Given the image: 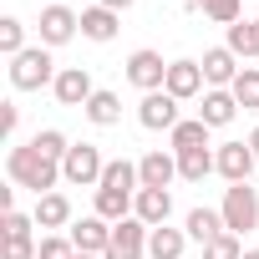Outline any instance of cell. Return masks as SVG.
Listing matches in <instances>:
<instances>
[{"mask_svg":"<svg viewBox=\"0 0 259 259\" xmlns=\"http://www.w3.org/2000/svg\"><path fill=\"white\" fill-rule=\"evenodd\" d=\"M6 173H11L16 188H31L36 198H41V193H56V183H61V163H51V158H46L41 148H31V143H21V148L6 153Z\"/></svg>","mask_w":259,"mask_h":259,"instance_id":"obj_1","label":"cell"},{"mask_svg":"<svg viewBox=\"0 0 259 259\" xmlns=\"http://www.w3.org/2000/svg\"><path fill=\"white\" fill-rule=\"evenodd\" d=\"M56 61H51V46H26L16 61H11V87L16 92H41V87H56Z\"/></svg>","mask_w":259,"mask_h":259,"instance_id":"obj_2","label":"cell"},{"mask_svg":"<svg viewBox=\"0 0 259 259\" xmlns=\"http://www.w3.org/2000/svg\"><path fill=\"white\" fill-rule=\"evenodd\" d=\"M102 173H107V158L97 143H71V153L61 158V183L71 188H102Z\"/></svg>","mask_w":259,"mask_h":259,"instance_id":"obj_3","label":"cell"},{"mask_svg":"<svg viewBox=\"0 0 259 259\" xmlns=\"http://www.w3.org/2000/svg\"><path fill=\"white\" fill-rule=\"evenodd\" d=\"M219 213H224V229H229V234H249V229H259V188H249V183H229Z\"/></svg>","mask_w":259,"mask_h":259,"instance_id":"obj_4","label":"cell"},{"mask_svg":"<svg viewBox=\"0 0 259 259\" xmlns=\"http://www.w3.org/2000/svg\"><path fill=\"white\" fill-rule=\"evenodd\" d=\"M168 66H173V61H163L158 51H148V46H143V51H133V56H127V81H133L143 97H148V92H163Z\"/></svg>","mask_w":259,"mask_h":259,"instance_id":"obj_5","label":"cell"},{"mask_svg":"<svg viewBox=\"0 0 259 259\" xmlns=\"http://www.w3.org/2000/svg\"><path fill=\"white\" fill-rule=\"evenodd\" d=\"M36 31H41V46H66L76 31H81V16L71 11V6H61V0H56V6H46L41 11V21H36Z\"/></svg>","mask_w":259,"mask_h":259,"instance_id":"obj_6","label":"cell"},{"mask_svg":"<svg viewBox=\"0 0 259 259\" xmlns=\"http://www.w3.org/2000/svg\"><path fill=\"white\" fill-rule=\"evenodd\" d=\"M148 224L133 213V219H122V224H112V249L102 254V259H143L148 254Z\"/></svg>","mask_w":259,"mask_h":259,"instance_id":"obj_7","label":"cell"},{"mask_svg":"<svg viewBox=\"0 0 259 259\" xmlns=\"http://www.w3.org/2000/svg\"><path fill=\"white\" fill-rule=\"evenodd\" d=\"M213 163H219V178L224 183H249V173L259 168V158H254L249 143H219L213 148Z\"/></svg>","mask_w":259,"mask_h":259,"instance_id":"obj_8","label":"cell"},{"mask_svg":"<svg viewBox=\"0 0 259 259\" xmlns=\"http://www.w3.org/2000/svg\"><path fill=\"white\" fill-rule=\"evenodd\" d=\"M138 122L148 127V133H173V127L183 122V117H178V97H168V92H148V97L138 102Z\"/></svg>","mask_w":259,"mask_h":259,"instance_id":"obj_9","label":"cell"},{"mask_svg":"<svg viewBox=\"0 0 259 259\" xmlns=\"http://www.w3.org/2000/svg\"><path fill=\"white\" fill-rule=\"evenodd\" d=\"M66 239L76 244V254H107V249H112V224H107L102 213H87V219H76V224L66 229Z\"/></svg>","mask_w":259,"mask_h":259,"instance_id":"obj_10","label":"cell"},{"mask_svg":"<svg viewBox=\"0 0 259 259\" xmlns=\"http://www.w3.org/2000/svg\"><path fill=\"white\" fill-rule=\"evenodd\" d=\"M163 92H168V97H178V102H193V97H203V92H208V81H203V66H198V61H173V66H168V81H163Z\"/></svg>","mask_w":259,"mask_h":259,"instance_id":"obj_11","label":"cell"},{"mask_svg":"<svg viewBox=\"0 0 259 259\" xmlns=\"http://www.w3.org/2000/svg\"><path fill=\"white\" fill-rule=\"evenodd\" d=\"M56 102L61 107H87L92 97H97V87H92V71L87 66H61V76H56Z\"/></svg>","mask_w":259,"mask_h":259,"instance_id":"obj_12","label":"cell"},{"mask_svg":"<svg viewBox=\"0 0 259 259\" xmlns=\"http://www.w3.org/2000/svg\"><path fill=\"white\" fill-rule=\"evenodd\" d=\"M36 229H46V234H61V229H71L76 219H71V198L66 193H41L36 198Z\"/></svg>","mask_w":259,"mask_h":259,"instance_id":"obj_13","label":"cell"},{"mask_svg":"<svg viewBox=\"0 0 259 259\" xmlns=\"http://www.w3.org/2000/svg\"><path fill=\"white\" fill-rule=\"evenodd\" d=\"M133 213H138L148 229H163V224L173 219V193H168V188H138V203H133Z\"/></svg>","mask_w":259,"mask_h":259,"instance_id":"obj_14","label":"cell"},{"mask_svg":"<svg viewBox=\"0 0 259 259\" xmlns=\"http://www.w3.org/2000/svg\"><path fill=\"white\" fill-rule=\"evenodd\" d=\"M198 66H203V81H208V87H234V76L244 71V66H239V56H234L229 46L203 51V61H198Z\"/></svg>","mask_w":259,"mask_h":259,"instance_id":"obj_15","label":"cell"},{"mask_svg":"<svg viewBox=\"0 0 259 259\" xmlns=\"http://www.w3.org/2000/svg\"><path fill=\"white\" fill-rule=\"evenodd\" d=\"M198 117H203L208 127H229V122L239 117V102H234V92H229V87H208V92H203V107H198Z\"/></svg>","mask_w":259,"mask_h":259,"instance_id":"obj_16","label":"cell"},{"mask_svg":"<svg viewBox=\"0 0 259 259\" xmlns=\"http://www.w3.org/2000/svg\"><path fill=\"white\" fill-rule=\"evenodd\" d=\"M138 178H143V188H168L173 178H178V153H148L143 163H138Z\"/></svg>","mask_w":259,"mask_h":259,"instance_id":"obj_17","label":"cell"},{"mask_svg":"<svg viewBox=\"0 0 259 259\" xmlns=\"http://www.w3.org/2000/svg\"><path fill=\"white\" fill-rule=\"evenodd\" d=\"M117 26H122V16H117V11H107V6H87V11H81V36H87V41H97V46H102V41H112V36H117Z\"/></svg>","mask_w":259,"mask_h":259,"instance_id":"obj_18","label":"cell"},{"mask_svg":"<svg viewBox=\"0 0 259 259\" xmlns=\"http://www.w3.org/2000/svg\"><path fill=\"white\" fill-rule=\"evenodd\" d=\"M183 229H188V239H198V244H213L219 234H229V229H224V213H219V208H203V203L188 208Z\"/></svg>","mask_w":259,"mask_h":259,"instance_id":"obj_19","label":"cell"},{"mask_svg":"<svg viewBox=\"0 0 259 259\" xmlns=\"http://www.w3.org/2000/svg\"><path fill=\"white\" fill-rule=\"evenodd\" d=\"M183 249H188V229L163 224V229L148 234V259H183Z\"/></svg>","mask_w":259,"mask_h":259,"instance_id":"obj_20","label":"cell"},{"mask_svg":"<svg viewBox=\"0 0 259 259\" xmlns=\"http://www.w3.org/2000/svg\"><path fill=\"white\" fill-rule=\"evenodd\" d=\"M208 173H219L213 148H188V153H178V178H183V183H203Z\"/></svg>","mask_w":259,"mask_h":259,"instance_id":"obj_21","label":"cell"},{"mask_svg":"<svg viewBox=\"0 0 259 259\" xmlns=\"http://www.w3.org/2000/svg\"><path fill=\"white\" fill-rule=\"evenodd\" d=\"M133 203H138V193H117V188H97V208H92V213H102L107 224H122V219H133Z\"/></svg>","mask_w":259,"mask_h":259,"instance_id":"obj_22","label":"cell"},{"mask_svg":"<svg viewBox=\"0 0 259 259\" xmlns=\"http://www.w3.org/2000/svg\"><path fill=\"white\" fill-rule=\"evenodd\" d=\"M81 112H87L92 127H117V122H122V97H117V92H97Z\"/></svg>","mask_w":259,"mask_h":259,"instance_id":"obj_23","label":"cell"},{"mask_svg":"<svg viewBox=\"0 0 259 259\" xmlns=\"http://www.w3.org/2000/svg\"><path fill=\"white\" fill-rule=\"evenodd\" d=\"M208 133H213V127L203 117H183L168 138H173V153H188V148H208Z\"/></svg>","mask_w":259,"mask_h":259,"instance_id":"obj_24","label":"cell"},{"mask_svg":"<svg viewBox=\"0 0 259 259\" xmlns=\"http://www.w3.org/2000/svg\"><path fill=\"white\" fill-rule=\"evenodd\" d=\"M102 188H117V193H138L143 178H138V163H127V158H112L107 173H102Z\"/></svg>","mask_w":259,"mask_h":259,"instance_id":"obj_25","label":"cell"},{"mask_svg":"<svg viewBox=\"0 0 259 259\" xmlns=\"http://www.w3.org/2000/svg\"><path fill=\"white\" fill-rule=\"evenodd\" d=\"M239 61H249V56H259V21H239V26H229V41H224Z\"/></svg>","mask_w":259,"mask_h":259,"instance_id":"obj_26","label":"cell"},{"mask_svg":"<svg viewBox=\"0 0 259 259\" xmlns=\"http://www.w3.org/2000/svg\"><path fill=\"white\" fill-rule=\"evenodd\" d=\"M229 92H234V102H239L244 112H259V66H244Z\"/></svg>","mask_w":259,"mask_h":259,"instance_id":"obj_27","label":"cell"},{"mask_svg":"<svg viewBox=\"0 0 259 259\" xmlns=\"http://www.w3.org/2000/svg\"><path fill=\"white\" fill-rule=\"evenodd\" d=\"M31 148H41L51 163H61L66 153H71V143H66V133H56V127H41V133L31 138Z\"/></svg>","mask_w":259,"mask_h":259,"instance_id":"obj_28","label":"cell"},{"mask_svg":"<svg viewBox=\"0 0 259 259\" xmlns=\"http://www.w3.org/2000/svg\"><path fill=\"white\" fill-rule=\"evenodd\" d=\"M193 6L208 16V21H219V26H239L244 16H239V0H193Z\"/></svg>","mask_w":259,"mask_h":259,"instance_id":"obj_29","label":"cell"},{"mask_svg":"<svg viewBox=\"0 0 259 259\" xmlns=\"http://www.w3.org/2000/svg\"><path fill=\"white\" fill-rule=\"evenodd\" d=\"M0 51H6L11 61L26 51V26H21L16 16H6V21H0Z\"/></svg>","mask_w":259,"mask_h":259,"instance_id":"obj_30","label":"cell"},{"mask_svg":"<svg viewBox=\"0 0 259 259\" xmlns=\"http://www.w3.org/2000/svg\"><path fill=\"white\" fill-rule=\"evenodd\" d=\"M31 229H36V213H21V208L0 219V239H31Z\"/></svg>","mask_w":259,"mask_h":259,"instance_id":"obj_31","label":"cell"},{"mask_svg":"<svg viewBox=\"0 0 259 259\" xmlns=\"http://www.w3.org/2000/svg\"><path fill=\"white\" fill-rule=\"evenodd\" d=\"M36 259H76V244H71L66 234H46L41 249H36Z\"/></svg>","mask_w":259,"mask_h":259,"instance_id":"obj_32","label":"cell"},{"mask_svg":"<svg viewBox=\"0 0 259 259\" xmlns=\"http://www.w3.org/2000/svg\"><path fill=\"white\" fill-rule=\"evenodd\" d=\"M203 259H244V244H239V234H219L213 244H203Z\"/></svg>","mask_w":259,"mask_h":259,"instance_id":"obj_33","label":"cell"},{"mask_svg":"<svg viewBox=\"0 0 259 259\" xmlns=\"http://www.w3.org/2000/svg\"><path fill=\"white\" fill-rule=\"evenodd\" d=\"M36 239H6V244H0V259H36Z\"/></svg>","mask_w":259,"mask_h":259,"instance_id":"obj_34","label":"cell"},{"mask_svg":"<svg viewBox=\"0 0 259 259\" xmlns=\"http://www.w3.org/2000/svg\"><path fill=\"white\" fill-rule=\"evenodd\" d=\"M16 127H21V107L16 102H0V133L16 138Z\"/></svg>","mask_w":259,"mask_h":259,"instance_id":"obj_35","label":"cell"},{"mask_svg":"<svg viewBox=\"0 0 259 259\" xmlns=\"http://www.w3.org/2000/svg\"><path fill=\"white\" fill-rule=\"evenodd\" d=\"M97 6H107V11H117V16H122V11H133L138 0H97Z\"/></svg>","mask_w":259,"mask_h":259,"instance_id":"obj_36","label":"cell"},{"mask_svg":"<svg viewBox=\"0 0 259 259\" xmlns=\"http://www.w3.org/2000/svg\"><path fill=\"white\" fill-rule=\"evenodd\" d=\"M249 148H254V158H259V127H254V133H249Z\"/></svg>","mask_w":259,"mask_h":259,"instance_id":"obj_37","label":"cell"},{"mask_svg":"<svg viewBox=\"0 0 259 259\" xmlns=\"http://www.w3.org/2000/svg\"><path fill=\"white\" fill-rule=\"evenodd\" d=\"M244 259H259V249H244Z\"/></svg>","mask_w":259,"mask_h":259,"instance_id":"obj_38","label":"cell"},{"mask_svg":"<svg viewBox=\"0 0 259 259\" xmlns=\"http://www.w3.org/2000/svg\"><path fill=\"white\" fill-rule=\"evenodd\" d=\"M76 259H102V254H76Z\"/></svg>","mask_w":259,"mask_h":259,"instance_id":"obj_39","label":"cell"},{"mask_svg":"<svg viewBox=\"0 0 259 259\" xmlns=\"http://www.w3.org/2000/svg\"><path fill=\"white\" fill-rule=\"evenodd\" d=\"M46 6H56V0H46Z\"/></svg>","mask_w":259,"mask_h":259,"instance_id":"obj_40","label":"cell"}]
</instances>
